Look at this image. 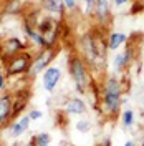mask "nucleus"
Here are the masks:
<instances>
[{
  "instance_id": "obj_1",
  "label": "nucleus",
  "mask_w": 144,
  "mask_h": 146,
  "mask_svg": "<svg viewBox=\"0 0 144 146\" xmlns=\"http://www.w3.org/2000/svg\"><path fill=\"white\" fill-rule=\"evenodd\" d=\"M81 45V56L90 66H99L106 58L108 42L103 38L101 33L86 32L80 40Z\"/></svg>"
},
{
  "instance_id": "obj_2",
  "label": "nucleus",
  "mask_w": 144,
  "mask_h": 146,
  "mask_svg": "<svg viewBox=\"0 0 144 146\" xmlns=\"http://www.w3.org/2000/svg\"><path fill=\"white\" fill-rule=\"evenodd\" d=\"M121 95H123V86L121 82L116 76H109L106 82L103 83V96H101V103H103V113L114 116L119 108H121Z\"/></svg>"
},
{
  "instance_id": "obj_3",
  "label": "nucleus",
  "mask_w": 144,
  "mask_h": 146,
  "mask_svg": "<svg viewBox=\"0 0 144 146\" xmlns=\"http://www.w3.org/2000/svg\"><path fill=\"white\" fill-rule=\"evenodd\" d=\"M68 70H70V75H71L73 82L76 85V90L80 91H86L88 86H90V73H88V66H86V62L83 60V56L80 55H73L68 62Z\"/></svg>"
},
{
  "instance_id": "obj_4",
  "label": "nucleus",
  "mask_w": 144,
  "mask_h": 146,
  "mask_svg": "<svg viewBox=\"0 0 144 146\" xmlns=\"http://www.w3.org/2000/svg\"><path fill=\"white\" fill-rule=\"evenodd\" d=\"M32 63H33V56L28 52H22V53H17L5 60V72L10 78L27 75L32 68Z\"/></svg>"
},
{
  "instance_id": "obj_5",
  "label": "nucleus",
  "mask_w": 144,
  "mask_h": 146,
  "mask_svg": "<svg viewBox=\"0 0 144 146\" xmlns=\"http://www.w3.org/2000/svg\"><path fill=\"white\" fill-rule=\"evenodd\" d=\"M53 56H55L53 48H42V52L36 55V56H33V63H32V68H30L28 75L30 76H35L36 73L46 70L50 66V63H52Z\"/></svg>"
},
{
  "instance_id": "obj_6",
  "label": "nucleus",
  "mask_w": 144,
  "mask_h": 146,
  "mask_svg": "<svg viewBox=\"0 0 144 146\" xmlns=\"http://www.w3.org/2000/svg\"><path fill=\"white\" fill-rule=\"evenodd\" d=\"M13 93L0 95V128L13 118Z\"/></svg>"
},
{
  "instance_id": "obj_7",
  "label": "nucleus",
  "mask_w": 144,
  "mask_h": 146,
  "mask_svg": "<svg viewBox=\"0 0 144 146\" xmlns=\"http://www.w3.org/2000/svg\"><path fill=\"white\" fill-rule=\"evenodd\" d=\"M25 48H27L25 43H22L18 38H9V40H5V42L0 45V50L3 52V53H2V58L7 60L10 56H13V55L25 52Z\"/></svg>"
},
{
  "instance_id": "obj_8",
  "label": "nucleus",
  "mask_w": 144,
  "mask_h": 146,
  "mask_svg": "<svg viewBox=\"0 0 144 146\" xmlns=\"http://www.w3.org/2000/svg\"><path fill=\"white\" fill-rule=\"evenodd\" d=\"M61 78V70L56 66H48L43 73V88L46 91H53Z\"/></svg>"
},
{
  "instance_id": "obj_9",
  "label": "nucleus",
  "mask_w": 144,
  "mask_h": 146,
  "mask_svg": "<svg viewBox=\"0 0 144 146\" xmlns=\"http://www.w3.org/2000/svg\"><path fill=\"white\" fill-rule=\"evenodd\" d=\"M63 110L68 115H85L86 110H88V106H86V103L81 100V98L73 96V98H70V100L63 105Z\"/></svg>"
},
{
  "instance_id": "obj_10",
  "label": "nucleus",
  "mask_w": 144,
  "mask_h": 146,
  "mask_svg": "<svg viewBox=\"0 0 144 146\" xmlns=\"http://www.w3.org/2000/svg\"><path fill=\"white\" fill-rule=\"evenodd\" d=\"M109 12H111V7H109V0H96V9H94V17L101 25H104L109 20Z\"/></svg>"
},
{
  "instance_id": "obj_11",
  "label": "nucleus",
  "mask_w": 144,
  "mask_h": 146,
  "mask_svg": "<svg viewBox=\"0 0 144 146\" xmlns=\"http://www.w3.org/2000/svg\"><path fill=\"white\" fill-rule=\"evenodd\" d=\"M23 30H25L27 36L35 43V45H38L40 48H45V40H43V36H42V33L30 23V20H25V22H23Z\"/></svg>"
},
{
  "instance_id": "obj_12",
  "label": "nucleus",
  "mask_w": 144,
  "mask_h": 146,
  "mask_svg": "<svg viewBox=\"0 0 144 146\" xmlns=\"http://www.w3.org/2000/svg\"><path fill=\"white\" fill-rule=\"evenodd\" d=\"M28 105V93L25 91H18V93H13V118L18 116L23 110L27 108Z\"/></svg>"
},
{
  "instance_id": "obj_13",
  "label": "nucleus",
  "mask_w": 144,
  "mask_h": 146,
  "mask_svg": "<svg viewBox=\"0 0 144 146\" xmlns=\"http://www.w3.org/2000/svg\"><path fill=\"white\" fill-rule=\"evenodd\" d=\"M30 116L28 115H23L22 118L18 119L17 123H13L12 125V128H10V136L12 138H18V136H22L25 131L28 129V126H30Z\"/></svg>"
},
{
  "instance_id": "obj_14",
  "label": "nucleus",
  "mask_w": 144,
  "mask_h": 146,
  "mask_svg": "<svg viewBox=\"0 0 144 146\" xmlns=\"http://www.w3.org/2000/svg\"><path fill=\"white\" fill-rule=\"evenodd\" d=\"M131 62H133V55L129 52V48H127L126 52L116 55V58H114V68H116V72H119V73L124 72Z\"/></svg>"
},
{
  "instance_id": "obj_15",
  "label": "nucleus",
  "mask_w": 144,
  "mask_h": 146,
  "mask_svg": "<svg viewBox=\"0 0 144 146\" xmlns=\"http://www.w3.org/2000/svg\"><path fill=\"white\" fill-rule=\"evenodd\" d=\"M43 9L52 13V15H63L65 12V3L63 0H43Z\"/></svg>"
},
{
  "instance_id": "obj_16",
  "label": "nucleus",
  "mask_w": 144,
  "mask_h": 146,
  "mask_svg": "<svg viewBox=\"0 0 144 146\" xmlns=\"http://www.w3.org/2000/svg\"><path fill=\"white\" fill-rule=\"evenodd\" d=\"M127 42V35L126 33H121V32H113L109 35L108 40V48L109 50H118L121 45H124Z\"/></svg>"
},
{
  "instance_id": "obj_17",
  "label": "nucleus",
  "mask_w": 144,
  "mask_h": 146,
  "mask_svg": "<svg viewBox=\"0 0 144 146\" xmlns=\"http://www.w3.org/2000/svg\"><path fill=\"white\" fill-rule=\"evenodd\" d=\"M33 143H35V146H50L52 139H50L48 133H38L33 136Z\"/></svg>"
},
{
  "instance_id": "obj_18",
  "label": "nucleus",
  "mask_w": 144,
  "mask_h": 146,
  "mask_svg": "<svg viewBox=\"0 0 144 146\" xmlns=\"http://www.w3.org/2000/svg\"><path fill=\"white\" fill-rule=\"evenodd\" d=\"M121 121H123L124 128H131L133 126V123H134V111H133V110H126V111H123V115H121Z\"/></svg>"
},
{
  "instance_id": "obj_19",
  "label": "nucleus",
  "mask_w": 144,
  "mask_h": 146,
  "mask_svg": "<svg viewBox=\"0 0 144 146\" xmlns=\"http://www.w3.org/2000/svg\"><path fill=\"white\" fill-rule=\"evenodd\" d=\"M75 128H76L80 133H88V131H91V123L88 119H81V121H76Z\"/></svg>"
},
{
  "instance_id": "obj_20",
  "label": "nucleus",
  "mask_w": 144,
  "mask_h": 146,
  "mask_svg": "<svg viewBox=\"0 0 144 146\" xmlns=\"http://www.w3.org/2000/svg\"><path fill=\"white\" fill-rule=\"evenodd\" d=\"M94 9H96V0H85V13L86 15L94 13Z\"/></svg>"
},
{
  "instance_id": "obj_21",
  "label": "nucleus",
  "mask_w": 144,
  "mask_h": 146,
  "mask_svg": "<svg viewBox=\"0 0 144 146\" xmlns=\"http://www.w3.org/2000/svg\"><path fill=\"white\" fill-rule=\"evenodd\" d=\"M28 116H30V119H40L43 116V113H42L40 110H32V111L28 113Z\"/></svg>"
},
{
  "instance_id": "obj_22",
  "label": "nucleus",
  "mask_w": 144,
  "mask_h": 146,
  "mask_svg": "<svg viewBox=\"0 0 144 146\" xmlns=\"http://www.w3.org/2000/svg\"><path fill=\"white\" fill-rule=\"evenodd\" d=\"M63 3H65V9L75 10V9H76V3H78V0H63Z\"/></svg>"
},
{
  "instance_id": "obj_23",
  "label": "nucleus",
  "mask_w": 144,
  "mask_h": 146,
  "mask_svg": "<svg viewBox=\"0 0 144 146\" xmlns=\"http://www.w3.org/2000/svg\"><path fill=\"white\" fill-rule=\"evenodd\" d=\"M5 88V75L2 72V68H0V91Z\"/></svg>"
},
{
  "instance_id": "obj_24",
  "label": "nucleus",
  "mask_w": 144,
  "mask_h": 146,
  "mask_svg": "<svg viewBox=\"0 0 144 146\" xmlns=\"http://www.w3.org/2000/svg\"><path fill=\"white\" fill-rule=\"evenodd\" d=\"M124 146H137V145H136L134 139H129V141H126V143H124Z\"/></svg>"
},
{
  "instance_id": "obj_25",
  "label": "nucleus",
  "mask_w": 144,
  "mask_h": 146,
  "mask_svg": "<svg viewBox=\"0 0 144 146\" xmlns=\"http://www.w3.org/2000/svg\"><path fill=\"white\" fill-rule=\"evenodd\" d=\"M114 3L116 5H124V3H127V0H114Z\"/></svg>"
},
{
  "instance_id": "obj_26",
  "label": "nucleus",
  "mask_w": 144,
  "mask_h": 146,
  "mask_svg": "<svg viewBox=\"0 0 144 146\" xmlns=\"http://www.w3.org/2000/svg\"><path fill=\"white\" fill-rule=\"evenodd\" d=\"M141 146H144V136H143V145H141Z\"/></svg>"
}]
</instances>
